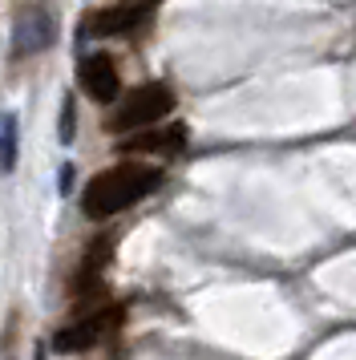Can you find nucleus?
I'll return each mask as SVG.
<instances>
[{"instance_id":"2","label":"nucleus","mask_w":356,"mask_h":360,"mask_svg":"<svg viewBox=\"0 0 356 360\" xmlns=\"http://www.w3.org/2000/svg\"><path fill=\"white\" fill-rule=\"evenodd\" d=\"M174 110V94H170V85L162 82H150L142 89H134L110 117V130L113 134H134V130H146V126H154L162 117Z\"/></svg>"},{"instance_id":"3","label":"nucleus","mask_w":356,"mask_h":360,"mask_svg":"<svg viewBox=\"0 0 356 360\" xmlns=\"http://www.w3.org/2000/svg\"><path fill=\"white\" fill-rule=\"evenodd\" d=\"M117 320H122V308H101L94 311V316H85V320H77L73 328H61L57 336H53V348L57 352H85L89 344H97L106 332H113L117 328Z\"/></svg>"},{"instance_id":"8","label":"nucleus","mask_w":356,"mask_h":360,"mask_svg":"<svg viewBox=\"0 0 356 360\" xmlns=\"http://www.w3.org/2000/svg\"><path fill=\"white\" fill-rule=\"evenodd\" d=\"M13 162H16V117L4 114L0 117V166L13 170Z\"/></svg>"},{"instance_id":"4","label":"nucleus","mask_w":356,"mask_h":360,"mask_svg":"<svg viewBox=\"0 0 356 360\" xmlns=\"http://www.w3.org/2000/svg\"><path fill=\"white\" fill-rule=\"evenodd\" d=\"M77 82L81 89L89 94L94 101H117V94H122V77H117V65H113V57H106V53H94V57H85L77 69Z\"/></svg>"},{"instance_id":"6","label":"nucleus","mask_w":356,"mask_h":360,"mask_svg":"<svg viewBox=\"0 0 356 360\" xmlns=\"http://www.w3.org/2000/svg\"><path fill=\"white\" fill-rule=\"evenodd\" d=\"M186 146V126H162V130H146V134H134L122 142L126 154H178Z\"/></svg>"},{"instance_id":"1","label":"nucleus","mask_w":356,"mask_h":360,"mask_svg":"<svg viewBox=\"0 0 356 360\" xmlns=\"http://www.w3.org/2000/svg\"><path fill=\"white\" fill-rule=\"evenodd\" d=\"M162 186V170L158 166H142V162H122L101 170L97 179H89L85 195H81V211L85 219H110V214L126 211L134 202H142L150 191Z\"/></svg>"},{"instance_id":"5","label":"nucleus","mask_w":356,"mask_h":360,"mask_svg":"<svg viewBox=\"0 0 356 360\" xmlns=\"http://www.w3.org/2000/svg\"><path fill=\"white\" fill-rule=\"evenodd\" d=\"M154 8V0H122V4H113V8H101L94 17L85 20V29L97 37H117V33H129L138 20L146 17Z\"/></svg>"},{"instance_id":"9","label":"nucleus","mask_w":356,"mask_h":360,"mask_svg":"<svg viewBox=\"0 0 356 360\" xmlns=\"http://www.w3.org/2000/svg\"><path fill=\"white\" fill-rule=\"evenodd\" d=\"M73 98H65V110H61V142H73Z\"/></svg>"},{"instance_id":"7","label":"nucleus","mask_w":356,"mask_h":360,"mask_svg":"<svg viewBox=\"0 0 356 360\" xmlns=\"http://www.w3.org/2000/svg\"><path fill=\"white\" fill-rule=\"evenodd\" d=\"M110 251H113V239H106V235L89 243V251H85V259H81V267H77V279H73V292L77 295H89L97 288L101 267L110 263Z\"/></svg>"}]
</instances>
